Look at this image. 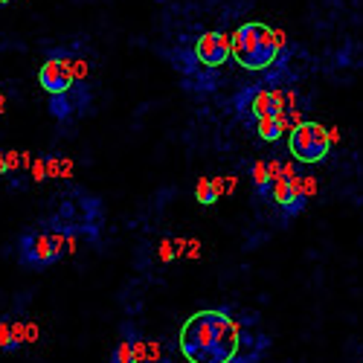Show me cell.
Instances as JSON below:
<instances>
[{
  "label": "cell",
  "instance_id": "19",
  "mask_svg": "<svg viewBox=\"0 0 363 363\" xmlns=\"http://www.w3.org/2000/svg\"><path fill=\"white\" fill-rule=\"evenodd\" d=\"M157 363H172V360H169V357H163V360H157Z\"/></svg>",
  "mask_w": 363,
  "mask_h": 363
},
{
  "label": "cell",
  "instance_id": "13",
  "mask_svg": "<svg viewBox=\"0 0 363 363\" xmlns=\"http://www.w3.org/2000/svg\"><path fill=\"white\" fill-rule=\"evenodd\" d=\"M221 195H224V180H221V177H201V180H198V186H195L198 203L213 206Z\"/></svg>",
  "mask_w": 363,
  "mask_h": 363
},
{
  "label": "cell",
  "instance_id": "5",
  "mask_svg": "<svg viewBox=\"0 0 363 363\" xmlns=\"http://www.w3.org/2000/svg\"><path fill=\"white\" fill-rule=\"evenodd\" d=\"M288 151L296 163H323L331 151V140H328V128H323L320 123H306L302 119L299 125H294L288 131Z\"/></svg>",
  "mask_w": 363,
  "mask_h": 363
},
{
  "label": "cell",
  "instance_id": "18",
  "mask_svg": "<svg viewBox=\"0 0 363 363\" xmlns=\"http://www.w3.org/2000/svg\"><path fill=\"white\" fill-rule=\"evenodd\" d=\"M12 4V0H0V6H9Z\"/></svg>",
  "mask_w": 363,
  "mask_h": 363
},
{
  "label": "cell",
  "instance_id": "10",
  "mask_svg": "<svg viewBox=\"0 0 363 363\" xmlns=\"http://www.w3.org/2000/svg\"><path fill=\"white\" fill-rule=\"evenodd\" d=\"M23 323L21 320H15V317H9V314H4L0 317V354H12V352H18L23 343H26V335H23Z\"/></svg>",
  "mask_w": 363,
  "mask_h": 363
},
{
  "label": "cell",
  "instance_id": "9",
  "mask_svg": "<svg viewBox=\"0 0 363 363\" xmlns=\"http://www.w3.org/2000/svg\"><path fill=\"white\" fill-rule=\"evenodd\" d=\"M145 360V337L137 331V325L123 323L119 328V343L111 352L108 363H143Z\"/></svg>",
  "mask_w": 363,
  "mask_h": 363
},
{
  "label": "cell",
  "instance_id": "7",
  "mask_svg": "<svg viewBox=\"0 0 363 363\" xmlns=\"http://www.w3.org/2000/svg\"><path fill=\"white\" fill-rule=\"evenodd\" d=\"M270 201H274L285 218H294L299 216L302 209L308 203V195H306V184H302V174L296 172L294 177H279L274 180V192H270Z\"/></svg>",
  "mask_w": 363,
  "mask_h": 363
},
{
  "label": "cell",
  "instance_id": "3",
  "mask_svg": "<svg viewBox=\"0 0 363 363\" xmlns=\"http://www.w3.org/2000/svg\"><path fill=\"white\" fill-rule=\"evenodd\" d=\"M180 354L189 363H224L218 354V314L216 308H206L192 314L177 337Z\"/></svg>",
  "mask_w": 363,
  "mask_h": 363
},
{
  "label": "cell",
  "instance_id": "15",
  "mask_svg": "<svg viewBox=\"0 0 363 363\" xmlns=\"http://www.w3.org/2000/svg\"><path fill=\"white\" fill-rule=\"evenodd\" d=\"M50 174H47V157H38V160H33V180H47Z\"/></svg>",
  "mask_w": 363,
  "mask_h": 363
},
{
  "label": "cell",
  "instance_id": "4",
  "mask_svg": "<svg viewBox=\"0 0 363 363\" xmlns=\"http://www.w3.org/2000/svg\"><path fill=\"white\" fill-rule=\"evenodd\" d=\"M233 108L235 113L245 119V123H259L264 116H279V113H288V105H285V96L282 90H274V87H264V84H250V87H241L235 99H233Z\"/></svg>",
  "mask_w": 363,
  "mask_h": 363
},
{
  "label": "cell",
  "instance_id": "14",
  "mask_svg": "<svg viewBox=\"0 0 363 363\" xmlns=\"http://www.w3.org/2000/svg\"><path fill=\"white\" fill-rule=\"evenodd\" d=\"M250 174H253V186H256L259 198L270 201V192H274V177H270V169H267V163H264V160H256Z\"/></svg>",
  "mask_w": 363,
  "mask_h": 363
},
{
  "label": "cell",
  "instance_id": "12",
  "mask_svg": "<svg viewBox=\"0 0 363 363\" xmlns=\"http://www.w3.org/2000/svg\"><path fill=\"white\" fill-rule=\"evenodd\" d=\"M47 108H50V116L58 119V123H67V119L76 116L79 105H76V94L70 90V94H52L47 99Z\"/></svg>",
  "mask_w": 363,
  "mask_h": 363
},
{
  "label": "cell",
  "instance_id": "6",
  "mask_svg": "<svg viewBox=\"0 0 363 363\" xmlns=\"http://www.w3.org/2000/svg\"><path fill=\"white\" fill-rule=\"evenodd\" d=\"M38 84L47 94H70L76 82V55L70 50H52L38 70Z\"/></svg>",
  "mask_w": 363,
  "mask_h": 363
},
{
  "label": "cell",
  "instance_id": "8",
  "mask_svg": "<svg viewBox=\"0 0 363 363\" xmlns=\"http://www.w3.org/2000/svg\"><path fill=\"white\" fill-rule=\"evenodd\" d=\"M233 58V41L227 33L221 29H213V33H203L198 41H195V62L216 70L221 65H227Z\"/></svg>",
  "mask_w": 363,
  "mask_h": 363
},
{
  "label": "cell",
  "instance_id": "16",
  "mask_svg": "<svg viewBox=\"0 0 363 363\" xmlns=\"http://www.w3.org/2000/svg\"><path fill=\"white\" fill-rule=\"evenodd\" d=\"M169 247H172V245H169V241H163V250H160V259H163V262H169V259L174 256V253H172Z\"/></svg>",
  "mask_w": 363,
  "mask_h": 363
},
{
  "label": "cell",
  "instance_id": "1",
  "mask_svg": "<svg viewBox=\"0 0 363 363\" xmlns=\"http://www.w3.org/2000/svg\"><path fill=\"white\" fill-rule=\"evenodd\" d=\"M233 41V62L245 70L262 73L270 70L285 50V33L282 29H270L267 23H241L230 35Z\"/></svg>",
  "mask_w": 363,
  "mask_h": 363
},
{
  "label": "cell",
  "instance_id": "11",
  "mask_svg": "<svg viewBox=\"0 0 363 363\" xmlns=\"http://www.w3.org/2000/svg\"><path fill=\"white\" fill-rule=\"evenodd\" d=\"M294 128V123H291V116L288 113H279V116H264V119H259L256 123V134H259V140H264V143H277L285 131H291Z\"/></svg>",
  "mask_w": 363,
  "mask_h": 363
},
{
  "label": "cell",
  "instance_id": "17",
  "mask_svg": "<svg viewBox=\"0 0 363 363\" xmlns=\"http://www.w3.org/2000/svg\"><path fill=\"white\" fill-rule=\"evenodd\" d=\"M328 140L337 143V140H340V131H337V128H328Z\"/></svg>",
  "mask_w": 363,
  "mask_h": 363
},
{
  "label": "cell",
  "instance_id": "20",
  "mask_svg": "<svg viewBox=\"0 0 363 363\" xmlns=\"http://www.w3.org/2000/svg\"><path fill=\"white\" fill-rule=\"evenodd\" d=\"M0 105H4V102H0ZM0 111H4V108H0Z\"/></svg>",
  "mask_w": 363,
  "mask_h": 363
},
{
  "label": "cell",
  "instance_id": "2",
  "mask_svg": "<svg viewBox=\"0 0 363 363\" xmlns=\"http://www.w3.org/2000/svg\"><path fill=\"white\" fill-rule=\"evenodd\" d=\"M73 250V238H67L52 224L26 227L18 238V264L26 270H47L55 262H62Z\"/></svg>",
  "mask_w": 363,
  "mask_h": 363
}]
</instances>
